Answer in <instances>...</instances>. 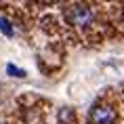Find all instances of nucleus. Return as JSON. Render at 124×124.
Listing matches in <instances>:
<instances>
[{
  "label": "nucleus",
  "instance_id": "nucleus-5",
  "mask_svg": "<svg viewBox=\"0 0 124 124\" xmlns=\"http://www.w3.org/2000/svg\"><path fill=\"white\" fill-rule=\"evenodd\" d=\"M7 72L11 74V76H15V78H23V76H25V72L19 70V67H15L13 63H8V65H7Z\"/></svg>",
  "mask_w": 124,
  "mask_h": 124
},
{
  "label": "nucleus",
  "instance_id": "nucleus-4",
  "mask_svg": "<svg viewBox=\"0 0 124 124\" xmlns=\"http://www.w3.org/2000/svg\"><path fill=\"white\" fill-rule=\"evenodd\" d=\"M0 32L4 34V36H8V38L15 34V32H13V27H11V23H8L4 17H0Z\"/></svg>",
  "mask_w": 124,
  "mask_h": 124
},
{
  "label": "nucleus",
  "instance_id": "nucleus-1",
  "mask_svg": "<svg viewBox=\"0 0 124 124\" xmlns=\"http://www.w3.org/2000/svg\"><path fill=\"white\" fill-rule=\"evenodd\" d=\"M65 17H67V21L72 23V25H88L93 21V8L91 7H84V4H74V7H70L65 11Z\"/></svg>",
  "mask_w": 124,
  "mask_h": 124
},
{
  "label": "nucleus",
  "instance_id": "nucleus-2",
  "mask_svg": "<svg viewBox=\"0 0 124 124\" xmlns=\"http://www.w3.org/2000/svg\"><path fill=\"white\" fill-rule=\"evenodd\" d=\"M88 120L93 124H114L116 122V109H111L109 105H97L88 114Z\"/></svg>",
  "mask_w": 124,
  "mask_h": 124
},
{
  "label": "nucleus",
  "instance_id": "nucleus-3",
  "mask_svg": "<svg viewBox=\"0 0 124 124\" xmlns=\"http://www.w3.org/2000/svg\"><path fill=\"white\" fill-rule=\"evenodd\" d=\"M59 122L61 124H72L74 120H76V114H74V109H70V107H63V109H59Z\"/></svg>",
  "mask_w": 124,
  "mask_h": 124
}]
</instances>
